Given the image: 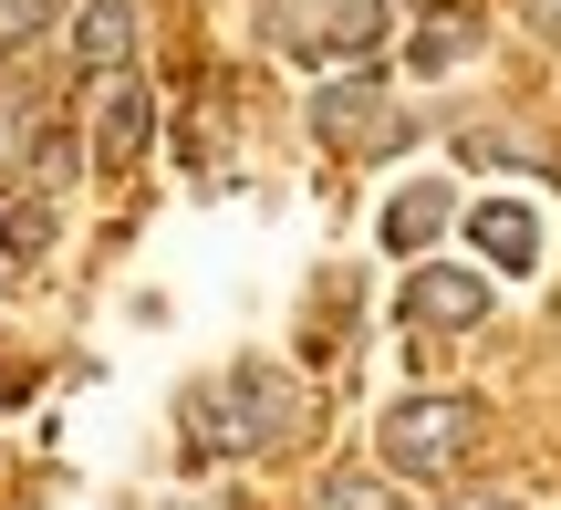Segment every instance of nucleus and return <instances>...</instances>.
Wrapping results in <instances>:
<instances>
[{
	"label": "nucleus",
	"instance_id": "1",
	"mask_svg": "<svg viewBox=\"0 0 561 510\" xmlns=\"http://www.w3.org/2000/svg\"><path fill=\"white\" fill-rule=\"evenodd\" d=\"M178 428H187V458H261L301 428V386L280 365H229L219 386L187 396Z\"/></svg>",
	"mask_w": 561,
	"mask_h": 510
},
{
	"label": "nucleus",
	"instance_id": "2",
	"mask_svg": "<svg viewBox=\"0 0 561 510\" xmlns=\"http://www.w3.org/2000/svg\"><path fill=\"white\" fill-rule=\"evenodd\" d=\"M479 438H489L479 396H396L385 428H375V458L396 479H458L479 458Z\"/></svg>",
	"mask_w": 561,
	"mask_h": 510
},
{
	"label": "nucleus",
	"instance_id": "3",
	"mask_svg": "<svg viewBox=\"0 0 561 510\" xmlns=\"http://www.w3.org/2000/svg\"><path fill=\"white\" fill-rule=\"evenodd\" d=\"M312 136L343 146V157H375V146L396 136V125H385V73H375V63H354V73H333L312 94Z\"/></svg>",
	"mask_w": 561,
	"mask_h": 510
},
{
	"label": "nucleus",
	"instance_id": "4",
	"mask_svg": "<svg viewBox=\"0 0 561 510\" xmlns=\"http://www.w3.org/2000/svg\"><path fill=\"white\" fill-rule=\"evenodd\" d=\"M396 313L416 333H479L489 324V271H447V261H416L396 292Z\"/></svg>",
	"mask_w": 561,
	"mask_h": 510
},
{
	"label": "nucleus",
	"instance_id": "5",
	"mask_svg": "<svg viewBox=\"0 0 561 510\" xmlns=\"http://www.w3.org/2000/svg\"><path fill=\"white\" fill-rule=\"evenodd\" d=\"M136 53H146V0H73V63L94 83L136 73Z\"/></svg>",
	"mask_w": 561,
	"mask_h": 510
},
{
	"label": "nucleus",
	"instance_id": "6",
	"mask_svg": "<svg viewBox=\"0 0 561 510\" xmlns=\"http://www.w3.org/2000/svg\"><path fill=\"white\" fill-rule=\"evenodd\" d=\"M385 21H396V0H312L291 32H301V53H312V63H375Z\"/></svg>",
	"mask_w": 561,
	"mask_h": 510
},
{
	"label": "nucleus",
	"instance_id": "7",
	"mask_svg": "<svg viewBox=\"0 0 561 510\" xmlns=\"http://www.w3.org/2000/svg\"><path fill=\"white\" fill-rule=\"evenodd\" d=\"M468 250H479L489 271H510V282H530V271H541V208L530 199H479L468 208Z\"/></svg>",
	"mask_w": 561,
	"mask_h": 510
},
{
	"label": "nucleus",
	"instance_id": "8",
	"mask_svg": "<svg viewBox=\"0 0 561 510\" xmlns=\"http://www.w3.org/2000/svg\"><path fill=\"white\" fill-rule=\"evenodd\" d=\"M146 146H157V94H146V73L94 83V157L104 167H136Z\"/></svg>",
	"mask_w": 561,
	"mask_h": 510
},
{
	"label": "nucleus",
	"instance_id": "9",
	"mask_svg": "<svg viewBox=\"0 0 561 510\" xmlns=\"http://www.w3.org/2000/svg\"><path fill=\"white\" fill-rule=\"evenodd\" d=\"M447 219H458L447 178H416V188H396V199H385V229H375V240L396 250V261H416V250H437V240H447Z\"/></svg>",
	"mask_w": 561,
	"mask_h": 510
},
{
	"label": "nucleus",
	"instance_id": "10",
	"mask_svg": "<svg viewBox=\"0 0 561 510\" xmlns=\"http://www.w3.org/2000/svg\"><path fill=\"white\" fill-rule=\"evenodd\" d=\"M468 53H479V21H468V11H426L416 42H405V63H416V73H458Z\"/></svg>",
	"mask_w": 561,
	"mask_h": 510
},
{
	"label": "nucleus",
	"instance_id": "11",
	"mask_svg": "<svg viewBox=\"0 0 561 510\" xmlns=\"http://www.w3.org/2000/svg\"><path fill=\"white\" fill-rule=\"evenodd\" d=\"M32 146H42V115H32V94H11V83H0V188H11L21 167H32Z\"/></svg>",
	"mask_w": 561,
	"mask_h": 510
},
{
	"label": "nucleus",
	"instance_id": "12",
	"mask_svg": "<svg viewBox=\"0 0 561 510\" xmlns=\"http://www.w3.org/2000/svg\"><path fill=\"white\" fill-rule=\"evenodd\" d=\"M312 510H405V500H396V479H364V469H333V479H312Z\"/></svg>",
	"mask_w": 561,
	"mask_h": 510
},
{
	"label": "nucleus",
	"instance_id": "13",
	"mask_svg": "<svg viewBox=\"0 0 561 510\" xmlns=\"http://www.w3.org/2000/svg\"><path fill=\"white\" fill-rule=\"evenodd\" d=\"M0 250H11V261H42V250H53V199H11L0 208Z\"/></svg>",
	"mask_w": 561,
	"mask_h": 510
},
{
	"label": "nucleus",
	"instance_id": "14",
	"mask_svg": "<svg viewBox=\"0 0 561 510\" xmlns=\"http://www.w3.org/2000/svg\"><path fill=\"white\" fill-rule=\"evenodd\" d=\"M53 21V0H0V42H32Z\"/></svg>",
	"mask_w": 561,
	"mask_h": 510
},
{
	"label": "nucleus",
	"instance_id": "15",
	"mask_svg": "<svg viewBox=\"0 0 561 510\" xmlns=\"http://www.w3.org/2000/svg\"><path fill=\"white\" fill-rule=\"evenodd\" d=\"M520 11H530V32H551V42H561V0H520Z\"/></svg>",
	"mask_w": 561,
	"mask_h": 510
},
{
	"label": "nucleus",
	"instance_id": "16",
	"mask_svg": "<svg viewBox=\"0 0 561 510\" xmlns=\"http://www.w3.org/2000/svg\"><path fill=\"white\" fill-rule=\"evenodd\" d=\"M167 510H240L229 490H187V500H167Z\"/></svg>",
	"mask_w": 561,
	"mask_h": 510
},
{
	"label": "nucleus",
	"instance_id": "17",
	"mask_svg": "<svg viewBox=\"0 0 561 510\" xmlns=\"http://www.w3.org/2000/svg\"><path fill=\"white\" fill-rule=\"evenodd\" d=\"M447 510H530V500H500V490H468V500H447Z\"/></svg>",
	"mask_w": 561,
	"mask_h": 510
}]
</instances>
